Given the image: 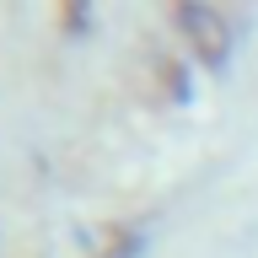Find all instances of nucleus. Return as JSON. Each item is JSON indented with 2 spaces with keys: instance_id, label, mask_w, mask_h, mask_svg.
Returning <instances> with one entry per match:
<instances>
[{
  "instance_id": "obj_3",
  "label": "nucleus",
  "mask_w": 258,
  "mask_h": 258,
  "mask_svg": "<svg viewBox=\"0 0 258 258\" xmlns=\"http://www.w3.org/2000/svg\"><path fill=\"white\" fill-rule=\"evenodd\" d=\"M156 86H161V97H172V102H188V70H183V59H156Z\"/></svg>"
},
{
  "instance_id": "obj_1",
  "label": "nucleus",
  "mask_w": 258,
  "mask_h": 258,
  "mask_svg": "<svg viewBox=\"0 0 258 258\" xmlns=\"http://www.w3.org/2000/svg\"><path fill=\"white\" fill-rule=\"evenodd\" d=\"M172 27L188 38L194 59L205 64V70H226V59H231V27H226V16L215 11V6L177 0L172 6Z\"/></svg>"
},
{
  "instance_id": "obj_2",
  "label": "nucleus",
  "mask_w": 258,
  "mask_h": 258,
  "mask_svg": "<svg viewBox=\"0 0 258 258\" xmlns=\"http://www.w3.org/2000/svg\"><path fill=\"white\" fill-rule=\"evenodd\" d=\"M140 253H145V226L140 221H118L92 258H140Z\"/></svg>"
},
{
  "instance_id": "obj_4",
  "label": "nucleus",
  "mask_w": 258,
  "mask_h": 258,
  "mask_svg": "<svg viewBox=\"0 0 258 258\" xmlns=\"http://www.w3.org/2000/svg\"><path fill=\"white\" fill-rule=\"evenodd\" d=\"M86 22H92V11H86V6H81V11H76V6H59V27H64V32L86 27Z\"/></svg>"
}]
</instances>
